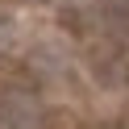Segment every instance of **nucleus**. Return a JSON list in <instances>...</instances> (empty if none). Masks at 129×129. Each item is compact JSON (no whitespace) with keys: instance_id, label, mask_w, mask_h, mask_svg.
Returning a JSON list of instances; mask_svg holds the SVG:
<instances>
[{"instance_id":"obj_1","label":"nucleus","mask_w":129,"mask_h":129,"mask_svg":"<svg viewBox=\"0 0 129 129\" xmlns=\"http://www.w3.org/2000/svg\"><path fill=\"white\" fill-rule=\"evenodd\" d=\"M0 129H42V100L29 87H0Z\"/></svg>"}]
</instances>
